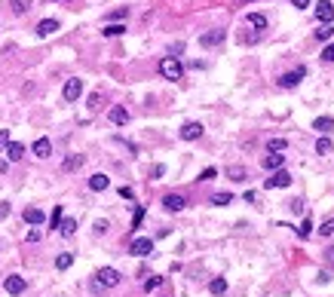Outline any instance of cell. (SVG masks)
<instances>
[{"label": "cell", "instance_id": "obj_9", "mask_svg": "<svg viewBox=\"0 0 334 297\" xmlns=\"http://www.w3.org/2000/svg\"><path fill=\"white\" fill-rule=\"evenodd\" d=\"M3 288H6V294H22L28 288V279L25 276H6L3 279Z\"/></svg>", "mask_w": 334, "mask_h": 297}, {"label": "cell", "instance_id": "obj_34", "mask_svg": "<svg viewBox=\"0 0 334 297\" xmlns=\"http://www.w3.org/2000/svg\"><path fill=\"white\" fill-rule=\"evenodd\" d=\"M331 34H334V28H331V25H322V28L316 31V37H319V40H331Z\"/></svg>", "mask_w": 334, "mask_h": 297}, {"label": "cell", "instance_id": "obj_25", "mask_svg": "<svg viewBox=\"0 0 334 297\" xmlns=\"http://www.w3.org/2000/svg\"><path fill=\"white\" fill-rule=\"evenodd\" d=\"M59 233H62V236H74V233H77V221H74V218H67V221H62V227H59Z\"/></svg>", "mask_w": 334, "mask_h": 297}, {"label": "cell", "instance_id": "obj_31", "mask_svg": "<svg viewBox=\"0 0 334 297\" xmlns=\"http://www.w3.org/2000/svg\"><path fill=\"white\" fill-rule=\"evenodd\" d=\"M159 285H163V276H151V279H144V291H156Z\"/></svg>", "mask_w": 334, "mask_h": 297}, {"label": "cell", "instance_id": "obj_38", "mask_svg": "<svg viewBox=\"0 0 334 297\" xmlns=\"http://www.w3.org/2000/svg\"><path fill=\"white\" fill-rule=\"evenodd\" d=\"M141 218H144V209L138 205V209H135V218H132V230H135V227H141Z\"/></svg>", "mask_w": 334, "mask_h": 297}, {"label": "cell", "instance_id": "obj_24", "mask_svg": "<svg viewBox=\"0 0 334 297\" xmlns=\"http://www.w3.org/2000/svg\"><path fill=\"white\" fill-rule=\"evenodd\" d=\"M285 147H289V141H285V138H270L267 141V150L270 153H279V150H285Z\"/></svg>", "mask_w": 334, "mask_h": 297}, {"label": "cell", "instance_id": "obj_14", "mask_svg": "<svg viewBox=\"0 0 334 297\" xmlns=\"http://www.w3.org/2000/svg\"><path fill=\"white\" fill-rule=\"evenodd\" d=\"M108 120L113 123V126H126V123H129V110H126V107H111V113H108Z\"/></svg>", "mask_w": 334, "mask_h": 297}, {"label": "cell", "instance_id": "obj_5", "mask_svg": "<svg viewBox=\"0 0 334 297\" xmlns=\"http://www.w3.org/2000/svg\"><path fill=\"white\" fill-rule=\"evenodd\" d=\"M163 209L166 212H184V209H187V199H184L181 193H166V196H163Z\"/></svg>", "mask_w": 334, "mask_h": 297}, {"label": "cell", "instance_id": "obj_42", "mask_svg": "<svg viewBox=\"0 0 334 297\" xmlns=\"http://www.w3.org/2000/svg\"><path fill=\"white\" fill-rule=\"evenodd\" d=\"M151 175H154V178H163V175H166V166H154Z\"/></svg>", "mask_w": 334, "mask_h": 297}, {"label": "cell", "instance_id": "obj_49", "mask_svg": "<svg viewBox=\"0 0 334 297\" xmlns=\"http://www.w3.org/2000/svg\"><path fill=\"white\" fill-rule=\"evenodd\" d=\"M291 6H297V9H304V6H310V0H291Z\"/></svg>", "mask_w": 334, "mask_h": 297}, {"label": "cell", "instance_id": "obj_44", "mask_svg": "<svg viewBox=\"0 0 334 297\" xmlns=\"http://www.w3.org/2000/svg\"><path fill=\"white\" fill-rule=\"evenodd\" d=\"M316 282H331V273H328V270H322L319 276H316Z\"/></svg>", "mask_w": 334, "mask_h": 297}, {"label": "cell", "instance_id": "obj_10", "mask_svg": "<svg viewBox=\"0 0 334 297\" xmlns=\"http://www.w3.org/2000/svg\"><path fill=\"white\" fill-rule=\"evenodd\" d=\"M129 251L135 257H147L154 251V239H132V245H129Z\"/></svg>", "mask_w": 334, "mask_h": 297}, {"label": "cell", "instance_id": "obj_22", "mask_svg": "<svg viewBox=\"0 0 334 297\" xmlns=\"http://www.w3.org/2000/svg\"><path fill=\"white\" fill-rule=\"evenodd\" d=\"M9 6H13L16 16H25L28 9H31V0H9Z\"/></svg>", "mask_w": 334, "mask_h": 297}, {"label": "cell", "instance_id": "obj_3", "mask_svg": "<svg viewBox=\"0 0 334 297\" xmlns=\"http://www.w3.org/2000/svg\"><path fill=\"white\" fill-rule=\"evenodd\" d=\"M224 37H227V34H224L221 28H215V31H205V34H202V37H200V46H202V49H212V46H221V43H224Z\"/></svg>", "mask_w": 334, "mask_h": 297}, {"label": "cell", "instance_id": "obj_1", "mask_svg": "<svg viewBox=\"0 0 334 297\" xmlns=\"http://www.w3.org/2000/svg\"><path fill=\"white\" fill-rule=\"evenodd\" d=\"M159 74H163L166 80H181L184 67H181V62L175 59V55H166V59H159Z\"/></svg>", "mask_w": 334, "mask_h": 297}, {"label": "cell", "instance_id": "obj_29", "mask_svg": "<svg viewBox=\"0 0 334 297\" xmlns=\"http://www.w3.org/2000/svg\"><path fill=\"white\" fill-rule=\"evenodd\" d=\"M71 264H74V255H71V251H65V255H59V260H55V267H59V270H67Z\"/></svg>", "mask_w": 334, "mask_h": 297}, {"label": "cell", "instance_id": "obj_27", "mask_svg": "<svg viewBox=\"0 0 334 297\" xmlns=\"http://www.w3.org/2000/svg\"><path fill=\"white\" fill-rule=\"evenodd\" d=\"M227 175H230V181H245V169L243 166H230Z\"/></svg>", "mask_w": 334, "mask_h": 297}, {"label": "cell", "instance_id": "obj_35", "mask_svg": "<svg viewBox=\"0 0 334 297\" xmlns=\"http://www.w3.org/2000/svg\"><path fill=\"white\" fill-rule=\"evenodd\" d=\"M319 233H322V236H331V233H334V218H328L325 224H322V227H319Z\"/></svg>", "mask_w": 334, "mask_h": 297}, {"label": "cell", "instance_id": "obj_20", "mask_svg": "<svg viewBox=\"0 0 334 297\" xmlns=\"http://www.w3.org/2000/svg\"><path fill=\"white\" fill-rule=\"evenodd\" d=\"M248 25L251 28H255V31H264V28H267V16H261V13H248Z\"/></svg>", "mask_w": 334, "mask_h": 297}, {"label": "cell", "instance_id": "obj_7", "mask_svg": "<svg viewBox=\"0 0 334 297\" xmlns=\"http://www.w3.org/2000/svg\"><path fill=\"white\" fill-rule=\"evenodd\" d=\"M304 77H307V67H297V71H289V74L279 77V86H282V89H294Z\"/></svg>", "mask_w": 334, "mask_h": 297}, {"label": "cell", "instance_id": "obj_12", "mask_svg": "<svg viewBox=\"0 0 334 297\" xmlns=\"http://www.w3.org/2000/svg\"><path fill=\"white\" fill-rule=\"evenodd\" d=\"M62 25H59V19H43L40 25H37V37H49V34H55Z\"/></svg>", "mask_w": 334, "mask_h": 297}, {"label": "cell", "instance_id": "obj_43", "mask_svg": "<svg viewBox=\"0 0 334 297\" xmlns=\"http://www.w3.org/2000/svg\"><path fill=\"white\" fill-rule=\"evenodd\" d=\"M28 242H40V230H28Z\"/></svg>", "mask_w": 334, "mask_h": 297}, {"label": "cell", "instance_id": "obj_13", "mask_svg": "<svg viewBox=\"0 0 334 297\" xmlns=\"http://www.w3.org/2000/svg\"><path fill=\"white\" fill-rule=\"evenodd\" d=\"M31 153H34V156H40V159H46V156L52 153L49 138H37V141H34V147H31Z\"/></svg>", "mask_w": 334, "mask_h": 297}, {"label": "cell", "instance_id": "obj_16", "mask_svg": "<svg viewBox=\"0 0 334 297\" xmlns=\"http://www.w3.org/2000/svg\"><path fill=\"white\" fill-rule=\"evenodd\" d=\"M313 129H316L319 135H328V132L334 129V120H331V117H316V120H313Z\"/></svg>", "mask_w": 334, "mask_h": 297}, {"label": "cell", "instance_id": "obj_19", "mask_svg": "<svg viewBox=\"0 0 334 297\" xmlns=\"http://www.w3.org/2000/svg\"><path fill=\"white\" fill-rule=\"evenodd\" d=\"M43 221H46V214H43L40 209H25V224L37 227V224H43Z\"/></svg>", "mask_w": 334, "mask_h": 297}, {"label": "cell", "instance_id": "obj_15", "mask_svg": "<svg viewBox=\"0 0 334 297\" xmlns=\"http://www.w3.org/2000/svg\"><path fill=\"white\" fill-rule=\"evenodd\" d=\"M285 163V153H267L264 156V169H270V172H279Z\"/></svg>", "mask_w": 334, "mask_h": 297}, {"label": "cell", "instance_id": "obj_26", "mask_svg": "<svg viewBox=\"0 0 334 297\" xmlns=\"http://www.w3.org/2000/svg\"><path fill=\"white\" fill-rule=\"evenodd\" d=\"M294 230H297V236H301V239H307L310 233H313V221L304 218V221H301V227H294Z\"/></svg>", "mask_w": 334, "mask_h": 297}, {"label": "cell", "instance_id": "obj_37", "mask_svg": "<svg viewBox=\"0 0 334 297\" xmlns=\"http://www.w3.org/2000/svg\"><path fill=\"white\" fill-rule=\"evenodd\" d=\"M322 62H334V43H328V46L322 49Z\"/></svg>", "mask_w": 334, "mask_h": 297}, {"label": "cell", "instance_id": "obj_47", "mask_svg": "<svg viewBox=\"0 0 334 297\" xmlns=\"http://www.w3.org/2000/svg\"><path fill=\"white\" fill-rule=\"evenodd\" d=\"M108 230V221H95V233H105Z\"/></svg>", "mask_w": 334, "mask_h": 297}, {"label": "cell", "instance_id": "obj_41", "mask_svg": "<svg viewBox=\"0 0 334 297\" xmlns=\"http://www.w3.org/2000/svg\"><path fill=\"white\" fill-rule=\"evenodd\" d=\"M120 196L123 199H135V190L132 187H120Z\"/></svg>", "mask_w": 334, "mask_h": 297}, {"label": "cell", "instance_id": "obj_18", "mask_svg": "<svg viewBox=\"0 0 334 297\" xmlns=\"http://www.w3.org/2000/svg\"><path fill=\"white\" fill-rule=\"evenodd\" d=\"M6 156H9V163H19L22 156H25V144H19V141H13L6 147Z\"/></svg>", "mask_w": 334, "mask_h": 297}, {"label": "cell", "instance_id": "obj_21", "mask_svg": "<svg viewBox=\"0 0 334 297\" xmlns=\"http://www.w3.org/2000/svg\"><path fill=\"white\" fill-rule=\"evenodd\" d=\"M209 291H212L215 297H221V294L227 291V279H224V276H218V279H212V282H209Z\"/></svg>", "mask_w": 334, "mask_h": 297}, {"label": "cell", "instance_id": "obj_8", "mask_svg": "<svg viewBox=\"0 0 334 297\" xmlns=\"http://www.w3.org/2000/svg\"><path fill=\"white\" fill-rule=\"evenodd\" d=\"M316 19L325 21V25L334 21V3H331V0H319V3H316Z\"/></svg>", "mask_w": 334, "mask_h": 297}, {"label": "cell", "instance_id": "obj_40", "mask_svg": "<svg viewBox=\"0 0 334 297\" xmlns=\"http://www.w3.org/2000/svg\"><path fill=\"white\" fill-rule=\"evenodd\" d=\"M98 105H101V95H98V92H92V95H89V107H92V110H95Z\"/></svg>", "mask_w": 334, "mask_h": 297}, {"label": "cell", "instance_id": "obj_4", "mask_svg": "<svg viewBox=\"0 0 334 297\" xmlns=\"http://www.w3.org/2000/svg\"><path fill=\"white\" fill-rule=\"evenodd\" d=\"M289 184H291V175L285 172V169H279V172H273L267 181H264V187H267V190H276V187H289Z\"/></svg>", "mask_w": 334, "mask_h": 297}, {"label": "cell", "instance_id": "obj_50", "mask_svg": "<svg viewBox=\"0 0 334 297\" xmlns=\"http://www.w3.org/2000/svg\"><path fill=\"white\" fill-rule=\"evenodd\" d=\"M325 257H328V264H334V245H331V248L325 251Z\"/></svg>", "mask_w": 334, "mask_h": 297}, {"label": "cell", "instance_id": "obj_28", "mask_svg": "<svg viewBox=\"0 0 334 297\" xmlns=\"http://www.w3.org/2000/svg\"><path fill=\"white\" fill-rule=\"evenodd\" d=\"M105 37H120V34H126V25H105Z\"/></svg>", "mask_w": 334, "mask_h": 297}, {"label": "cell", "instance_id": "obj_33", "mask_svg": "<svg viewBox=\"0 0 334 297\" xmlns=\"http://www.w3.org/2000/svg\"><path fill=\"white\" fill-rule=\"evenodd\" d=\"M49 224H52V227H62V205H55V209H52V214H49Z\"/></svg>", "mask_w": 334, "mask_h": 297}, {"label": "cell", "instance_id": "obj_46", "mask_svg": "<svg viewBox=\"0 0 334 297\" xmlns=\"http://www.w3.org/2000/svg\"><path fill=\"white\" fill-rule=\"evenodd\" d=\"M291 212H304V202L301 199H291Z\"/></svg>", "mask_w": 334, "mask_h": 297}, {"label": "cell", "instance_id": "obj_17", "mask_svg": "<svg viewBox=\"0 0 334 297\" xmlns=\"http://www.w3.org/2000/svg\"><path fill=\"white\" fill-rule=\"evenodd\" d=\"M108 187H111V178H108V175L98 172V175L89 178V190H108Z\"/></svg>", "mask_w": 334, "mask_h": 297}, {"label": "cell", "instance_id": "obj_39", "mask_svg": "<svg viewBox=\"0 0 334 297\" xmlns=\"http://www.w3.org/2000/svg\"><path fill=\"white\" fill-rule=\"evenodd\" d=\"M218 175V169H202V175H200V181H212Z\"/></svg>", "mask_w": 334, "mask_h": 297}, {"label": "cell", "instance_id": "obj_51", "mask_svg": "<svg viewBox=\"0 0 334 297\" xmlns=\"http://www.w3.org/2000/svg\"><path fill=\"white\" fill-rule=\"evenodd\" d=\"M65 3H71V0H65Z\"/></svg>", "mask_w": 334, "mask_h": 297}, {"label": "cell", "instance_id": "obj_36", "mask_svg": "<svg viewBox=\"0 0 334 297\" xmlns=\"http://www.w3.org/2000/svg\"><path fill=\"white\" fill-rule=\"evenodd\" d=\"M9 144H13L9 141V129H0V150H6Z\"/></svg>", "mask_w": 334, "mask_h": 297}, {"label": "cell", "instance_id": "obj_30", "mask_svg": "<svg viewBox=\"0 0 334 297\" xmlns=\"http://www.w3.org/2000/svg\"><path fill=\"white\" fill-rule=\"evenodd\" d=\"M233 202V193H215L212 196V205H230Z\"/></svg>", "mask_w": 334, "mask_h": 297}, {"label": "cell", "instance_id": "obj_45", "mask_svg": "<svg viewBox=\"0 0 334 297\" xmlns=\"http://www.w3.org/2000/svg\"><path fill=\"white\" fill-rule=\"evenodd\" d=\"M126 13H129V9H113L111 19H126Z\"/></svg>", "mask_w": 334, "mask_h": 297}, {"label": "cell", "instance_id": "obj_6", "mask_svg": "<svg viewBox=\"0 0 334 297\" xmlns=\"http://www.w3.org/2000/svg\"><path fill=\"white\" fill-rule=\"evenodd\" d=\"M178 135H181V138H184V141H197V138H202V123H197V120H190V123H184Z\"/></svg>", "mask_w": 334, "mask_h": 297}, {"label": "cell", "instance_id": "obj_11", "mask_svg": "<svg viewBox=\"0 0 334 297\" xmlns=\"http://www.w3.org/2000/svg\"><path fill=\"white\" fill-rule=\"evenodd\" d=\"M80 95H83V80H67L65 83V101H77Z\"/></svg>", "mask_w": 334, "mask_h": 297}, {"label": "cell", "instance_id": "obj_2", "mask_svg": "<svg viewBox=\"0 0 334 297\" xmlns=\"http://www.w3.org/2000/svg\"><path fill=\"white\" fill-rule=\"evenodd\" d=\"M120 273L117 270H113V267H101L98 273H95V282L98 285H105V288H117V285H120Z\"/></svg>", "mask_w": 334, "mask_h": 297}, {"label": "cell", "instance_id": "obj_23", "mask_svg": "<svg viewBox=\"0 0 334 297\" xmlns=\"http://www.w3.org/2000/svg\"><path fill=\"white\" fill-rule=\"evenodd\" d=\"M83 163H86V159L80 156V153H74V156H67V159H65V172H74V169H80V166H83Z\"/></svg>", "mask_w": 334, "mask_h": 297}, {"label": "cell", "instance_id": "obj_52", "mask_svg": "<svg viewBox=\"0 0 334 297\" xmlns=\"http://www.w3.org/2000/svg\"><path fill=\"white\" fill-rule=\"evenodd\" d=\"M245 3H251V0H245Z\"/></svg>", "mask_w": 334, "mask_h": 297}, {"label": "cell", "instance_id": "obj_48", "mask_svg": "<svg viewBox=\"0 0 334 297\" xmlns=\"http://www.w3.org/2000/svg\"><path fill=\"white\" fill-rule=\"evenodd\" d=\"M9 214V202H0V218H6Z\"/></svg>", "mask_w": 334, "mask_h": 297}, {"label": "cell", "instance_id": "obj_32", "mask_svg": "<svg viewBox=\"0 0 334 297\" xmlns=\"http://www.w3.org/2000/svg\"><path fill=\"white\" fill-rule=\"evenodd\" d=\"M316 153H322V156L331 153V141H328V138H319V141H316Z\"/></svg>", "mask_w": 334, "mask_h": 297}]
</instances>
